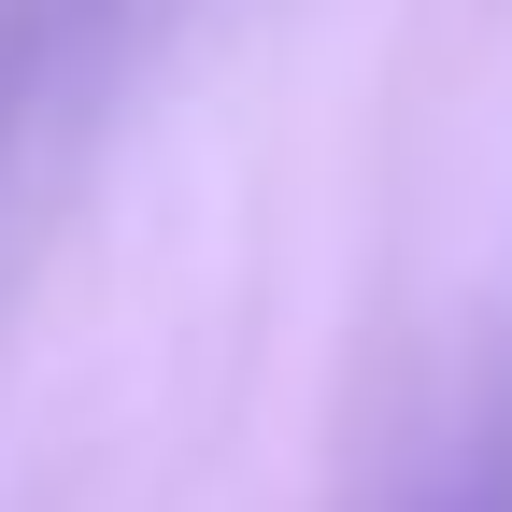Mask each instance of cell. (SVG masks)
Masks as SVG:
<instances>
[{
    "mask_svg": "<svg viewBox=\"0 0 512 512\" xmlns=\"http://www.w3.org/2000/svg\"><path fill=\"white\" fill-rule=\"evenodd\" d=\"M427 512H512V456H470V470H456V484H441Z\"/></svg>",
    "mask_w": 512,
    "mask_h": 512,
    "instance_id": "cell-1",
    "label": "cell"
}]
</instances>
